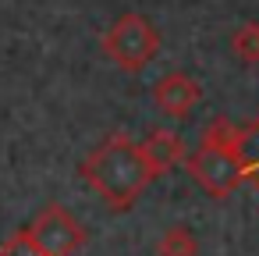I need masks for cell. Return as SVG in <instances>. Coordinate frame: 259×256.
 <instances>
[{"label":"cell","mask_w":259,"mask_h":256,"mask_svg":"<svg viewBox=\"0 0 259 256\" xmlns=\"http://www.w3.org/2000/svg\"><path fill=\"white\" fill-rule=\"evenodd\" d=\"M231 50H234L245 64H259V22L238 25L234 36H231Z\"/></svg>","instance_id":"9"},{"label":"cell","mask_w":259,"mask_h":256,"mask_svg":"<svg viewBox=\"0 0 259 256\" xmlns=\"http://www.w3.org/2000/svg\"><path fill=\"white\" fill-rule=\"evenodd\" d=\"M234 157L241 160V171H245V181H252V189L259 192V118L234 128Z\"/></svg>","instance_id":"7"},{"label":"cell","mask_w":259,"mask_h":256,"mask_svg":"<svg viewBox=\"0 0 259 256\" xmlns=\"http://www.w3.org/2000/svg\"><path fill=\"white\" fill-rule=\"evenodd\" d=\"M185 167H188L192 181L213 199L234 196V189L245 181V171H241V160L234 157V150L220 146V142H209V139H199L195 153L185 157Z\"/></svg>","instance_id":"3"},{"label":"cell","mask_w":259,"mask_h":256,"mask_svg":"<svg viewBox=\"0 0 259 256\" xmlns=\"http://www.w3.org/2000/svg\"><path fill=\"white\" fill-rule=\"evenodd\" d=\"M153 100H156V107H160L163 114H170V118H188V114L195 111V103L202 100V89H199V82H195L192 75H185V71H167L163 79H156Z\"/></svg>","instance_id":"5"},{"label":"cell","mask_w":259,"mask_h":256,"mask_svg":"<svg viewBox=\"0 0 259 256\" xmlns=\"http://www.w3.org/2000/svg\"><path fill=\"white\" fill-rule=\"evenodd\" d=\"M0 256H43V252H39V245H36V238L29 231H15L4 245H0Z\"/></svg>","instance_id":"10"},{"label":"cell","mask_w":259,"mask_h":256,"mask_svg":"<svg viewBox=\"0 0 259 256\" xmlns=\"http://www.w3.org/2000/svg\"><path fill=\"white\" fill-rule=\"evenodd\" d=\"M82 178L110 210H132L135 199L160 174L149 167V160L142 157L132 135L114 132L82 160Z\"/></svg>","instance_id":"1"},{"label":"cell","mask_w":259,"mask_h":256,"mask_svg":"<svg viewBox=\"0 0 259 256\" xmlns=\"http://www.w3.org/2000/svg\"><path fill=\"white\" fill-rule=\"evenodd\" d=\"M156 256H199V242L185 224H174L160 235L156 242Z\"/></svg>","instance_id":"8"},{"label":"cell","mask_w":259,"mask_h":256,"mask_svg":"<svg viewBox=\"0 0 259 256\" xmlns=\"http://www.w3.org/2000/svg\"><path fill=\"white\" fill-rule=\"evenodd\" d=\"M139 150H142V157L149 160V167H153L156 174H163V171L185 164V139H181L178 132H167V128L149 132L146 142H139Z\"/></svg>","instance_id":"6"},{"label":"cell","mask_w":259,"mask_h":256,"mask_svg":"<svg viewBox=\"0 0 259 256\" xmlns=\"http://www.w3.org/2000/svg\"><path fill=\"white\" fill-rule=\"evenodd\" d=\"M29 235L36 238V245H39L43 256H75L82 249V242H85V228L61 203L43 206V213L32 221Z\"/></svg>","instance_id":"4"},{"label":"cell","mask_w":259,"mask_h":256,"mask_svg":"<svg viewBox=\"0 0 259 256\" xmlns=\"http://www.w3.org/2000/svg\"><path fill=\"white\" fill-rule=\"evenodd\" d=\"M103 54H107V61L114 68L135 75V71H142L160 54V32L142 15H121L103 32Z\"/></svg>","instance_id":"2"}]
</instances>
